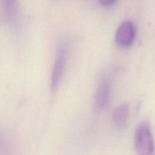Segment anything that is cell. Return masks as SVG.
Returning a JSON list of instances; mask_svg holds the SVG:
<instances>
[{
    "label": "cell",
    "mask_w": 155,
    "mask_h": 155,
    "mask_svg": "<svg viewBox=\"0 0 155 155\" xmlns=\"http://www.w3.org/2000/svg\"><path fill=\"white\" fill-rule=\"evenodd\" d=\"M68 59V48L65 42H60L57 47L55 60L51 76L50 88L54 92L59 87L67 64Z\"/></svg>",
    "instance_id": "6da1fadb"
},
{
    "label": "cell",
    "mask_w": 155,
    "mask_h": 155,
    "mask_svg": "<svg viewBox=\"0 0 155 155\" xmlns=\"http://www.w3.org/2000/svg\"><path fill=\"white\" fill-rule=\"evenodd\" d=\"M135 147L137 155H151L154 151V142L150 127L147 122L138 125L134 136Z\"/></svg>",
    "instance_id": "7a4b0ae2"
},
{
    "label": "cell",
    "mask_w": 155,
    "mask_h": 155,
    "mask_svg": "<svg viewBox=\"0 0 155 155\" xmlns=\"http://www.w3.org/2000/svg\"><path fill=\"white\" fill-rule=\"evenodd\" d=\"M116 0H98V2L104 6H111L116 2Z\"/></svg>",
    "instance_id": "8992f818"
},
{
    "label": "cell",
    "mask_w": 155,
    "mask_h": 155,
    "mask_svg": "<svg viewBox=\"0 0 155 155\" xmlns=\"http://www.w3.org/2000/svg\"><path fill=\"white\" fill-rule=\"evenodd\" d=\"M111 89V79L107 76H104L99 82L94 97V106L96 110L101 111L108 105Z\"/></svg>",
    "instance_id": "3957f363"
},
{
    "label": "cell",
    "mask_w": 155,
    "mask_h": 155,
    "mask_svg": "<svg viewBox=\"0 0 155 155\" xmlns=\"http://www.w3.org/2000/svg\"><path fill=\"white\" fill-rule=\"evenodd\" d=\"M135 36V29L133 24L129 21L123 22L118 27L116 33V41L122 47L130 46Z\"/></svg>",
    "instance_id": "277c9868"
},
{
    "label": "cell",
    "mask_w": 155,
    "mask_h": 155,
    "mask_svg": "<svg viewBox=\"0 0 155 155\" xmlns=\"http://www.w3.org/2000/svg\"><path fill=\"white\" fill-rule=\"evenodd\" d=\"M128 116V105L123 104L115 108L113 113V120L115 125L119 127L126 125Z\"/></svg>",
    "instance_id": "5b68a950"
}]
</instances>
